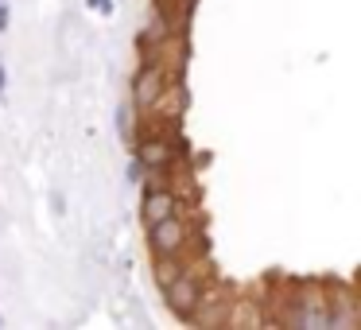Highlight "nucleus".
I'll return each instance as SVG.
<instances>
[{
    "mask_svg": "<svg viewBox=\"0 0 361 330\" xmlns=\"http://www.w3.org/2000/svg\"><path fill=\"white\" fill-rule=\"evenodd\" d=\"M171 214H183V202L175 195V187H144V198H140V218L144 226L152 221H164Z\"/></svg>",
    "mask_w": 361,
    "mask_h": 330,
    "instance_id": "39448f33",
    "label": "nucleus"
},
{
    "mask_svg": "<svg viewBox=\"0 0 361 330\" xmlns=\"http://www.w3.org/2000/svg\"><path fill=\"white\" fill-rule=\"evenodd\" d=\"M8 24H12V8L0 0V32H8Z\"/></svg>",
    "mask_w": 361,
    "mask_h": 330,
    "instance_id": "1a4fd4ad",
    "label": "nucleus"
},
{
    "mask_svg": "<svg viewBox=\"0 0 361 330\" xmlns=\"http://www.w3.org/2000/svg\"><path fill=\"white\" fill-rule=\"evenodd\" d=\"M183 268H187V260H183V257H156V283H159V288H167Z\"/></svg>",
    "mask_w": 361,
    "mask_h": 330,
    "instance_id": "423d86ee",
    "label": "nucleus"
},
{
    "mask_svg": "<svg viewBox=\"0 0 361 330\" xmlns=\"http://www.w3.org/2000/svg\"><path fill=\"white\" fill-rule=\"evenodd\" d=\"M167 86H171V66H167V59L148 55L140 63V71H136V78H133V105L140 113L156 109V105L164 102Z\"/></svg>",
    "mask_w": 361,
    "mask_h": 330,
    "instance_id": "f03ea898",
    "label": "nucleus"
},
{
    "mask_svg": "<svg viewBox=\"0 0 361 330\" xmlns=\"http://www.w3.org/2000/svg\"><path fill=\"white\" fill-rule=\"evenodd\" d=\"M202 245V233H198L195 221H187L183 214H171L164 221H152L148 226V249L152 257H183L187 260L190 249Z\"/></svg>",
    "mask_w": 361,
    "mask_h": 330,
    "instance_id": "f257e3e1",
    "label": "nucleus"
},
{
    "mask_svg": "<svg viewBox=\"0 0 361 330\" xmlns=\"http://www.w3.org/2000/svg\"><path fill=\"white\" fill-rule=\"evenodd\" d=\"M4 90H8V71L0 66V94H4Z\"/></svg>",
    "mask_w": 361,
    "mask_h": 330,
    "instance_id": "9d476101",
    "label": "nucleus"
},
{
    "mask_svg": "<svg viewBox=\"0 0 361 330\" xmlns=\"http://www.w3.org/2000/svg\"><path fill=\"white\" fill-rule=\"evenodd\" d=\"M86 4L97 12V16H113V0H86Z\"/></svg>",
    "mask_w": 361,
    "mask_h": 330,
    "instance_id": "0eeeda50",
    "label": "nucleus"
},
{
    "mask_svg": "<svg viewBox=\"0 0 361 330\" xmlns=\"http://www.w3.org/2000/svg\"><path fill=\"white\" fill-rule=\"evenodd\" d=\"M128 179H133V183H140V179H144V164H140L136 156H133V164H128Z\"/></svg>",
    "mask_w": 361,
    "mask_h": 330,
    "instance_id": "6e6552de",
    "label": "nucleus"
},
{
    "mask_svg": "<svg viewBox=\"0 0 361 330\" xmlns=\"http://www.w3.org/2000/svg\"><path fill=\"white\" fill-rule=\"evenodd\" d=\"M233 303H237V295L229 288H221V283H206L202 303L195 307V314H190L187 322H190V326H226Z\"/></svg>",
    "mask_w": 361,
    "mask_h": 330,
    "instance_id": "20e7f679",
    "label": "nucleus"
},
{
    "mask_svg": "<svg viewBox=\"0 0 361 330\" xmlns=\"http://www.w3.org/2000/svg\"><path fill=\"white\" fill-rule=\"evenodd\" d=\"M206 283H210V276H198V272H190V268H183L179 276H175L171 283L164 288V295H167V311L175 314V319H183L187 322L190 314H195V307L202 303V291H206Z\"/></svg>",
    "mask_w": 361,
    "mask_h": 330,
    "instance_id": "7ed1b4c3",
    "label": "nucleus"
}]
</instances>
